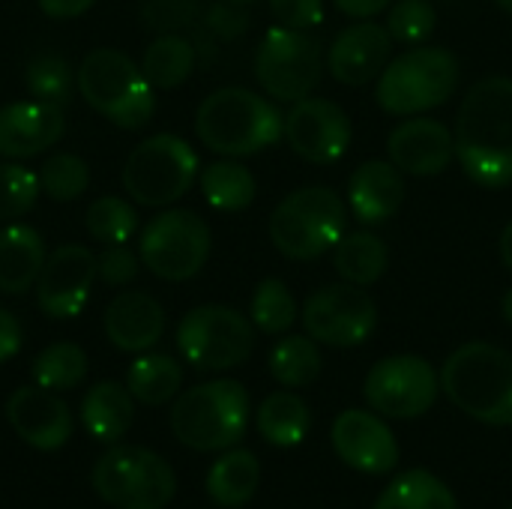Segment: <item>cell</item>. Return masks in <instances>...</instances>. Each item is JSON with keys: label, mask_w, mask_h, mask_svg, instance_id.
Wrapping results in <instances>:
<instances>
[{"label": "cell", "mask_w": 512, "mask_h": 509, "mask_svg": "<svg viewBox=\"0 0 512 509\" xmlns=\"http://www.w3.org/2000/svg\"><path fill=\"white\" fill-rule=\"evenodd\" d=\"M255 177L246 165L234 162V159H219L210 162L201 171V192L204 201L219 210V213H240L255 201Z\"/></svg>", "instance_id": "cell-31"}, {"label": "cell", "mask_w": 512, "mask_h": 509, "mask_svg": "<svg viewBox=\"0 0 512 509\" xmlns=\"http://www.w3.org/2000/svg\"><path fill=\"white\" fill-rule=\"evenodd\" d=\"M6 420L12 432L39 453H57L72 438V411L69 405L39 384L18 387L6 399Z\"/></svg>", "instance_id": "cell-18"}, {"label": "cell", "mask_w": 512, "mask_h": 509, "mask_svg": "<svg viewBox=\"0 0 512 509\" xmlns=\"http://www.w3.org/2000/svg\"><path fill=\"white\" fill-rule=\"evenodd\" d=\"M405 201V177L393 162L369 159L348 180V210L363 225H384Z\"/></svg>", "instance_id": "cell-23"}, {"label": "cell", "mask_w": 512, "mask_h": 509, "mask_svg": "<svg viewBox=\"0 0 512 509\" xmlns=\"http://www.w3.org/2000/svg\"><path fill=\"white\" fill-rule=\"evenodd\" d=\"M321 39L309 30L270 27L255 51V78L276 102H300L315 93L324 69Z\"/></svg>", "instance_id": "cell-12"}, {"label": "cell", "mask_w": 512, "mask_h": 509, "mask_svg": "<svg viewBox=\"0 0 512 509\" xmlns=\"http://www.w3.org/2000/svg\"><path fill=\"white\" fill-rule=\"evenodd\" d=\"M138 270H141V255L132 252L126 243L105 246V252L96 255V273L111 288H123V285L135 282Z\"/></svg>", "instance_id": "cell-43"}, {"label": "cell", "mask_w": 512, "mask_h": 509, "mask_svg": "<svg viewBox=\"0 0 512 509\" xmlns=\"http://www.w3.org/2000/svg\"><path fill=\"white\" fill-rule=\"evenodd\" d=\"M177 351L198 372H228L255 351V324L231 306H198L177 327Z\"/></svg>", "instance_id": "cell-10"}, {"label": "cell", "mask_w": 512, "mask_h": 509, "mask_svg": "<svg viewBox=\"0 0 512 509\" xmlns=\"http://www.w3.org/2000/svg\"><path fill=\"white\" fill-rule=\"evenodd\" d=\"M459 60L441 45H414L393 57L375 84V99L387 114L414 117L450 102L459 90Z\"/></svg>", "instance_id": "cell-6"}, {"label": "cell", "mask_w": 512, "mask_h": 509, "mask_svg": "<svg viewBox=\"0 0 512 509\" xmlns=\"http://www.w3.org/2000/svg\"><path fill=\"white\" fill-rule=\"evenodd\" d=\"M510 509H512V507H510Z\"/></svg>", "instance_id": "cell-53"}, {"label": "cell", "mask_w": 512, "mask_h": 509, "mask_svg": "<svg viewBox=\"0 0 512 509\" xmlns=\"http://www.w3.org/2000/svg\"><path fill=\"white\" fill-rule=\"evenodd\" d=\"M96 276V255L87 246L69 243L54 249L36 279V303L42 315L54 321L78 318L90 303Z\"/></svg>", "instance_id": "cell-16"}, {"label": "cell", "mask_w": 512, "mask_h": 509, "mask_svg": "<svg viewBox=\"0 0 512 509\" xmlns=\"http://www.w3.org/2000/svg\"><path fill=\"white\" fill-rule=\"evenodd\" d=\"M348 207L330 186H306L279 201L270 216V243L288 261H315L345 237Z\"/></svg>", "instance_id": "cell-7"}, {"label": "cell", "mask_w": 512, "mask_h": 509, "mask_svg": "<svg viewBox=\"0 0 512 509\" xmlns=\"http://www.w3.org/2000/svg\"><path fill=\"white\" fill-rule=\"evenodd\" d=\"M39 9L48 15V18H78L84 15L96 0H36Z\"/></svg>", "instance_id": "cell-46"}, {"label": "cell", "mask_w": 512, "mask_h": 509, "mask_svg": "<svg viewBox=\"0 0 512 509\" xmlns=\"http://www.w3.org/2000/svg\"><path fill=\"white\" fill-rule=\"evenodd\" d=\"M390 48L393 36L387 27L375 21H357L333 39L327 51V69L339 84L363 87L369 81H378V75L390 63Z\"/></svg>", "instance_id": "cell-20"}, {"label": "cell", "mask_w": 512, "mask_h": 509, "mask_svg": "<svg viewBox=\"0 0 512 509\" xmlns=\"http://www.w3.org/2000/svg\"><path fill=\"white\" fill-rule=\"evenodd\" d=\"M24 345V330L9 309H0V366L9 363Z\"/></svg>", "instance_id": "cell-45"}, {"label": "cell", "mask_w": 512, "mask_h": 509, "mask_svg": "<svg viewBox=\"0 0 512 509\" xmlns=\"http://www.w3.org/2000/svg\"><path fill=\"white\" fill-rule=\"evenodd\" d=\"M330 444L336 456L360 474L384 477L399 465L396 435L384 423V417L372 411H360V408L342 411L333 420Z\"/></svg>", "instance_id": "cell-17"}, {"label": "cell", "mask_w": 512, "mask_h": 509, "mask_svg": "<svg viewBox=\"0 0 512 509\" xmlns=\"http://www.w3.org/2000/svg\"><path fill=\"white\" fill-rule=\"evenodd\" d=\"M267 366H270V375L288 390L312 387L324 369L321 345L312 336H285L273 345Z\"/></svg>", "instance_id": "cell-33"}, {"label": "cell", "mask_w": 512, "mask_h": 509, "mask_svg": "<svg viewBox=\"0 0 512 509\" xmlns=\"http://www.w3.org/2000/svg\"><path fill=\"white\" fill-rule=\"evenodd\" d=\"M66 132V111L39 99L9 102L0 108V156L30 159L54 147Z\"/></svg>", "instance_id": "cell-21"}, {"label": "cell", "mask_w": 512, "mask_h": 509, "mask_svg": "<svg viewBox=\"0 0 512 509\" xmlns=\"http://www.w3.org/2000/svg\"><path fill=\"white\" fill-rule=\"evenodd\" d=\"M24 87H27L30 99L66 108L72 93L78 90V81H75L72 63L63 54L39 51L24 66Z\"/></svg>", "instance_id": "cell-34"}, {"label": "cell", "mask_w": 512, "mask_h": 509, "mask_svg": "<svg viewBox=\"0 0 512 509\" xmlns=\"http://www.w3.org/2000/svg\"><path fill=\"white\" fill-rule=\"evenodd\" d=\"M195 63H198V51L189 36L162 33L147 45L141 57V72L156 90H174L183 81H189Z\"/></svg>", "instance_id": "cell-29"}, {"label": "cell", "mask_w": 512, "mask_h": 509, "mask_svg": "<svg viewBox=\"0 0 512 509\" xmlns=\"http://www.w3.org/2000/svg\"><path fill=\"white\" fill-rule=\"evenodd\" d=\"M210 249V225L198 213L180 207L153 216L138 237L141 264L162 282H186L198 276L210 258Z\"/></svg>", "instance_id": "cell-11"}, {"label": "cell", "mask_w": 512, "mask_h": 509, "mask_svg": "<svg viewBox=\"0 0 512 509\" xmlns=\"http://www.w3.org/2000/svg\"><path fill=\"white\" fill-rule=\"evenodd\" d=\"M333 267L342 276V282L369 288V285H375L387 273V267H390V249H387V243L378 234H372V231H354V234H345L336 243V249H333Z\"/></svg>", "instance_id": "cell-28"}, {"label": "cell", "mask_w": 512, "mask_h": 509, "mask_svg": "<svg viewBox=\"0 0 512 509\" xmlns=\"http://www.w3.org/2000/svg\"><path fill=\"white\" fill-rule=\"evenodd\" d=\"M255 426H258V435L270 447L291 450L306 441V435L312 429V411L297 393H288V390L270 393L258 408Z\"/></svg>", "instance_id": "cell-27"}, {"label": "cell", "mask_w": 512, "mask_h": 509, "mask_svg": "<svg viewBox=\"0 0 512 509\" xmlns=\"http://www.w3.org/2000/svg\"><path fill=\"white\" fill-rule=\"evenodd\" d=\"M198 171L201 162L189 141L159 132L129 153L123 165V189L141 207H168L192 189Z\"/></svg>", "instance_id": "cell-8"}, {"label": "cell", "mask_w": 512, "mask_h": 509, "mask_svg": "<svg viewBox=\"0 0 512 509\" xmlns=\"http://www.w3.org/2000/svg\"><path fill=\"white\" fill-rule=\"evenodd\" d=\"M261 486V465L252 450H225L210 474H207V495L216 507L237 509L249 504Z\"/></svg>", "instance_id": "cell-26"}, {"label": "cell", "mask_w": 512, "mask_h": 509, "mask_svg": "<svg viewBox=\"0 0 512 509\" xmlns=\"http://www.w3.org/2000/svg\"><path fill=\"white\" fill-rule=\"evenodd\" d=\"M456 159L483 189L512 183V78L489 75L468 87L456 114Z\"/></svg>", "instance_id": "cell-1"}, {"label": "cell", "mask_w": 512, "mask_h": 509, "mask_svg": "<svg viewBox=\"0 0 512 509\" xmlns=\"http://www.w3.org/2000/svg\"><path fill=\"white\" fill-rule=\"evenodd\" d=\"M300 321L306 336L327 348H357L372 339L378 327L375 300L351 282L324 285L303 303Z\"/></svg>", "instance_id": "cell-14"}, {"label": "cell", "mask_w": 512, "mask_h": 509, "mask_svg": "<svg viewBox=\"0 0 512 509\" xmlns=\"http://www.w3.org/2000/svg\"><path fill=\"white\" fill-rule=\"evenodd\" d=\"M501 315H504V321L512 327V288L504 294V300H501Z\"/></svg>", "instance_id": "cell-49"}, {"label": "cell", "mask_w": 512, "mask_h": 509, "mask_svg": "<svg viewBox=\"0 0 512 509\" xmlns=\"http://www.w3.org/2000/svg\"><path fill=\"white\" fill-rule=\"evenodd\" d=\"M45 258V240L36 228L6 222L0 228V294L18 297L36 288Z\"/></svg>", "instance_id": "cell-24"}, {"label": "cell", "mask_w": 512, "mask_h": 509, "mask_svg": "<svg viewBox=\"0 0 512 509\" xmlns=\"http://www.w3.org/2000/svg\"><path fill=\"white\" fill-rule=\"evenodd\" d=\"M42 195L39 174L21 162H0V222H15L36 207Z\"/></svg>", "instance_id": "cell-39"}, {"label": "cell", "mask_w": 512, "mask_h": 509, "mask_svg": "<svg viewBox=\"0 0 512 509\" xmlns=\"http://www.w3.org/2000/svg\"><path fill=\"white\" fill-rule=\"evenodd\" d=\"M252 24V15H249V6H237V3H228V0H216L204 9V18H201V27L216 39V42H234L240 39Z\"/></svg>", "instance_id": "cell-42"}, {"label": "cell", "mask_w": 512, "mask_h": 509, "mask_svg": "<svg viewBox=\"0 0 512 509\" xmlns=\"http://www.w3.org/2000/svg\"><path fill=\"white\" fill-rule=\"evenodd\" d=\"M267 3L282 27L312 30L324 21V0H267Z\"/></svg>", "instance_id": "cell-44"}, {"label": "cell", "mask_w": 512, "mask_h": 509, "mask_svg": "<svg viewBox=\"0 0 512 509\" xmlns=\"http://www.w3.org/2000/svg\"><path fill=\"white\" fill-rule=\"evenodd\" d=\"M204 9H207L204 0H144L141 21L156 36L183 33V30H195L201 24Z\"/></svg>", "instance_id": "cell-41"}, {"label": "cell", "mask_w": 512, "mask_h": 509, "mask_svg": "<svg viewBox=\"0 0 512 509\" xmlns=\"http://www.w3.org/2000/svg\"><path fill=\"white\" fill-rule=\"evenodd\" d=\"M45 198L51 201H78L90 189V165L75 153H54L36 171Z\"/></svg>", "instance_id": "cell-38"}, {"label": "cell", "mask_w": 512, "mask_h": 509, "mask_svg": "<svg viewBox=\"0 0 512 509\" xmlns=\"http://www.w3.org/2000/svg\"><path fill=\"white\" fill-rule=\"evenodd\" d=\"M195 135L219 156H252L285 135L282 111L255 90H213L195 111Z\"/></svg>", "instance_id": "cell-2"}, {"label": "cell", "mask_w": 512, "mask_h": 509, "mask_svg": "<svg viewBox=\"0 0 512 509\" xmlns=\"http://www.w3.org/2000/svg\"><path fill=\"white\" fill-rule=\"evenodd\" d=\"M81 99L120 129H141L156 114V87L141 66L117 51L96 48L75 69Z\"/></svg>", "instance_id": "cell-5"}, {"label": "cell", "mask_w": 512, "mask_h": 509, "mask_svg": "<svg viewBox=\"0 0 512 509\" xmlns=\"http://www.w3.org/2000/svg\"><path fill=\"white\" fill-rule=\"evenodd\" d=\"M375 509H459L456 495L432 471L414 468L399 474L375 501Z\"/></svg>", "instance_id": "cell-32"}, {"label": "cell", "mask_w": 512, "mask_h": 509, "mask_svg": "<svg viewBox=\"0 0 512 509\" xmlns=\"http://www.w3.org/2000/svg\"><path fill=\"white\" fill-rule=\"evenodd\" d=\"M183 366L168 354H141L126 372V390L147 408H162L180 396Z\"/></svg>", "instance_id": "cell-30"}, {"label": "cell", "mask_w": 512, "mask_h": 509, "mask_svg": "<svg viewBox=\"0 0 512 509\" xmlns=\"http://www.w3.org/2000/svg\"><path fill=\"white\" fill-rule=\"evenodd\" d=\"M84 228L96 243H105V246L129 243L138 234V213L129 201L117 195H102L87 207Z\"/></svg>", "instance_id": "cell-37"}, {"label": "cell", "mask_w": 512, "mask_h": 509, "mask_svg": "<svg viewBox=\"0 0 512 509\" xmlns=\"http://www.w3.org/2000/svg\"><path fill=\"white\" fill-rule=\"evenodd\" d=\"M228 3H237V6H252V3H258V0H228Z\"/></svg>", "instance_id": "cell-51"}, {"label": "cell", "mask_w": 512, "mask_h": 509, "mask_svg": "<svg viewBox=\"0 0 512 509\" xmlns=\"http://www.w3.org/2000/svg\"><path fill=\"white\" fill-rule=\"evenodd\" d=\"M384 27L402 45H423L438 27V9L432 0H399L393 3Z\"/></svg>", "instance_id": "cell-40"}, {"label": "cell", "mask_w": 512, "mask_h": 509, "mask_svg": "<svg viewBox=\"0 0 512 509\" xmlns=\"http://www.w3.org/2000/svg\"><path fill=\"white\" fill-rule=\"evenodd\" d=\"M87 369H90V363H87V354L81 345L54 342L36 354L30 375H33V384L54 390V393H66V390H75L87 378Z\"/></svg>", "instance_id": "cell-35"}, {"label": "cell", "mask_w": 512, "mask_h": 509, "mask_svg": "<svg viewBox=\"0 0 512 509\" xmlns=\"http://www.w3.org/2000/svg\"><path fill=\"white\" fill-rule=\"evenodd\" d=\"M339 12L351 15V18H375L378 12H384L393 0H333Z\"/></svg>", "instance_id": "cell-47"}, {"label": "cell", "mask_w": 512, "mask_h": 509, "mask_svg": "<svg viewBox=\"0 0 512 509\" xmlns=\"http://www.w3.org/2000/svg\"><path fill=\"white\" fill-rule=\"evenodd\" d=\"M285 138L300 159L333 165L351 147V117L333 99L306 96L285 114Z\"/></svg>", "instance_id": "cell-15"}, {"label": "cell", "mask_w": 512, "mask_h": 509, "mask_svg": "<svg viewBox=\"0 0 512 509\" xmlns=\"http://www.w3.org/2000/svg\"><path fill=\"white\" fill-rule=\"evenodd\" d=\"M102 327L117 351L144 354L165 333V309L156 297L144 291H123L108 303Z\"/></svg>", "instance_id": "cell-22"}, {"label": "cell", "mask_w": 512, "mask_h": 509, "mask_svg": "<svg viewBox=\"0 0 512 509\" xmlns=\"http://www.w3.org/2000/svg\"><path fill=\"white\" fill-rule=\"evenodd\" d=\"M90 483L117 509H165L177 495L171 465L147 447H111L96 462Z\"/></svg>", "instance_id": "cell-9"}, {"label": "cell", "mask_w": 512, "mask_h": 509, "mask_svg": "<svg viewBox=\"0 0 512 509\" xmlns=\"http://www.w3.org/2000/svg\"><path fill=\"white\" fill-rule=\"evenodd\" d=\"M135 420V399L117 381H99L81 399V426L99 444H117Z\"/></svg>", "instance_id": "cell-25"}, {"label": "cell", "mask_w": 512, "mask_h": 509, "mask_svg": "<svg viewBox=\"0 0 512 509\" xmlns=\"http://www.w3.org/2000/svg\"><path fill=\"white\" fill-rule=\"evenodd\" d=\"M495 3H498V6H501L504 12H510V15H512V0H495Z\"/></svg>", "instance_id": "cell-50"}, {"label": "cell", "mask_w": 512, "mask_h": 509, "mask_svg": "<svg viewBox=\"0 0 512 509\" xmlns=\"http://www.w3.org/2000/svg\"><path fill=\"white\" fill-rule=\"evenodd\" d=\"M444 396L471 420L486 426H512V354L489 345L468 342L456 348L441 369Z\"/></svg>", "instance_id": "cell-3"}, {"label": "cell", "mask_w": 512, "mask_h": 509, "mask_svg": "<svg viewBox=\"0 0 512 509\" xmlns=\"http://www.w3.org/2000/svg\"><path fill=\"white\" fill-rule=\"evenodd\" d=\"M501 261H504V267L512 273V222L501 231Z\"/></svg>", "instance_id": "cell-48"}, {"label": "cell", "mask_w": 512, "mask_h": 509, "mask_svg": "<svg viewBox=\"0 0 512 509\" xmlns=\"http://www.w3.org/2000/svg\"><path fill=\"white\" fill-rule=\"evenodd\" d=\"M390 162L414 177H438L456 159V138L435 117H405L387 138Z\"/></svg>", "instance_id": "cell-19"}, {"label": "cell", "mask_w": 512, "mask_h": 509, "mask_svg": "<svg viewBox=\"0 0 512 509\" xmlns=\"http://www.w3.org/2000/svg\"><path fill=\"white\" fill-rule=\"evenodd\" d=\"M441 375L435 366L414 354L378 360L363 384L369 408L387 420H417L438 402Z\"/></svg>", "instance_id": "cell-13"}, {"label": "cell", "mask_w": 512, "mask_h": 509, "mask_svg": "<svg viewBox=\"0 0 512 509\" xmlns=\"http://www.w3.org/2000/svg\"><path fill=\"white\" fill-rule=\"evenodd\" d=\"M297 315V300L282 279L258 282L249 303V321L255 324V330L267 336H285L297 324Z\"/></svg>", "instance_id": "cell-36"}, {"label": "cell", "mask_w": 512, "mask_h": 509, "mask_svg": "<svg viewBox=\"0 0 512 509\" xmlns=\"http://www.w3.org/2000/svg\"><path fill=\"white\" fill-rule=\"evenodd\" d=\"M432 3H459V0H432Z\"/></svg>", "instance_id": "cell-52"}, {"label": "cell", "mask_w": 512, "mask_h": 509, "mask_svg": "<svg viewBox=\"0 0 512 509\" xmlns=\"http://www.w3.org/2000/svg\"><path fill=\"white\" fill-rule=\"evenodd\" d=\"M249 429V393L234 378L204 381L174 399L171 432L195 453H225Z\"/></svg>", "instance_id": "cell-4"}]
</instances>
